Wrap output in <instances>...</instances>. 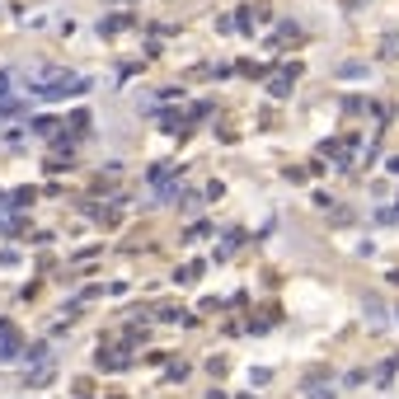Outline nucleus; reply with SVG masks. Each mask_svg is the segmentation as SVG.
<instances>
[{
	"label": "nucleus",
	"mask_w": 399,
	"mask_h": 399,
	"mask_svg": "<svg viewBox=\"0 0 399 399\" xmlns=\"http://www.w3.org/2000/svg\"><path fill=\"white\" fill-rule=\"evenodd\" d=\"M90 80L85 76H71V71H47L42 80H33V94L38 99H66V94H85Z\"/></svg>",
	"instance_id": "obj_1"
},
{
	"label": "nucleus",
	"mask_w": 399,
	"mask_h": 399,
	"mask_svg": "<svg viewBox=\"0 0 399 399\" xmlns=\"http://www.w3.org/2000/svg\"><path fill=\"white\" fill-rule=\"evenodd\" d=\"M52 376H57V371H52L47 348H42V343H33V348H28V385H33V390H42V385H52Z\"/></svg>",
	"instance_id": "obj_2"
},
{
	"label": "nucleus",
	"mask_w": 399,
	"mask_h": 399,
	"mask_svg": "<svg viewBox=\"0 0 399 399\" xmlns=\"http://www.w3.org/2000/svg\"><path fill=\"white\" fill-rule=\"evenodd\" d=\"M127 24H132L127 15H113V19H103V24H99V33H118V28H127Z\"/></svg>",
	"instance_id": "obj_3"
},
{
	"label": "nucleus",
	"mask_w": 399,
	"mask_h": 399,
	"mask_svg": "<svg viewBox=\"0 0 399 399\" xmlns=\"http://www.w3.org/2000/svg\"><path fill=\"white\" fill-rule=\"evenodd\" d=\"M10 90H15V76H10V71H0V99H10Z\"/></svg>",
	"instance_id": "obj_4"
}]
</instances>
